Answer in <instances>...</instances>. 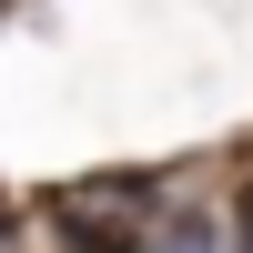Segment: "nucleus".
I'll return each mask as SVG.
<instances>
[{
  "instance_id": "f257e3e1",
  "label": "nucleus",
  "mask_w": 253,
  "mask_h": 253,
  "mask_svg": "<svg viewBox=\"0 0 253 253\" xmlns=\"http://www.w3.org/2000/svg\"><path fill=\"white\" fill-rule=\"evenodd\" d=\"M122 253H223V233L213 223H172L162 243H122Z\"/></svg>"
}]
</instances>
